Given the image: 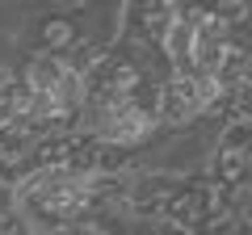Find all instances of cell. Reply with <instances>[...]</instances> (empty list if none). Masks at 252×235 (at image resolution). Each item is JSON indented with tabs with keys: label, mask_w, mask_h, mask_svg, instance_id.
I'll return each mask as SVG.
<instances>
[{
	"label": "cell",
	"mask_w": 252,
	"mask_h": 235,
	"mask_svg": "<svg viewBox=\"0 0 252 235\" xmlns=\"http://www.w3.org/2000/svg\"><path fill=\"white\" fill-rule=\"evenodd\" d=\"M38 42H42V51L67 55V51H76V46L84 42V29H80V21H76L72 13H51V17L38 26Z\"/></svg>",
	"instance_id": "cell-1"
}]
</instances>
